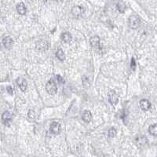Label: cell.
I'll return each instance as SVG.
<instances>
[{"instance_id":"8fae6325","label":"cell","mask_w":157,"mask_h":157,"mask_svg":"<svg viewBox=\"0 0 157 157\" xmlns=\"http://www.w3.org/2000/svg\"><path fill=\"white\" fill-rule=\"evenodd\" d=\"M140 107L141 109L144 111H149L151 109V103L149 102L147 99H142L140 101Z\"/></svg>"},{"instance_id":"cb8c5ba5","label":"cell","mask_w":157,"mask_h":157,"mask_svg":"<svg viewBox=\"0 0 157 157\" xmlns=\"http://www.w3.org/2000/svg\"><path fill=\"white\" fill-rule=\"evenodd\" d=\"M6 91L9 94H10V95H13L14 94V88L12 87L11 86H9L6 87Z\"/></svg>"},{"instance_id":"9c48e42d","label":"cell","mask_w":157,"mask_h":157,"mask_svg":"<svg viewBox=\"0 0 157 157\" xmlns=\"http://www.w3.org/2000/svg\"><path fill=\"white\" fill-rule=\"evenodd\" d=\"M90 45L94 49H98L100 48V43H101V40L100 38L98 35H94L93 37L90 38Z\"/></svg>"},{"instance_id":"e0dca14e","label":"cell","mask_w":157,"mask_h":157,"mask_svg":"<svg viewBox=\"0 0 157 157\" xmlns=\"http://www.w3.org/2000/svg\"><path fill=\"white\" fill-rule=\"evenodd\" d=\"M149 131L152 136L157 137V124H152L149 126Z\"/></svg>"},{"instance_id":"ac0fdd59","label":"cell","mask_w":157,"mask_h":157,"mask_svg":"<svg viewBox=\"0 0 157 157\" xmlns=\"http://www.w3.org/2000/svg\"><path fill=\"white\" fill-rule=\"evenodd\" d=\"M148 142L147 141V138L144 136H141V137H138L137 138V145H146Z\"/></svg>"},{"instance_id":"ba28073f","label":"cell","mask_w":157,"mask_h":157,"mask_svg":"<svg viewBox=\"0 0 157 157\" xmlns=\"http://www.w3.org/2000/svg\"><path fill=\"white\" fill-rule=\"evenodd\" d=\"M17 82V86H19V88L22 90V91H25L28 87V83L26 81L25 79H24L23 77H18L16 80Z\"/></svg>"},{"instance_id":"5bb4252c","label":"cell","mask_w":157,"mask_h":157,"mask_svg":"<svg viewBox=\"0 0 157 157\" xmlns=\"http://www.w3.org/2000/svg\"><path fill=\"white\" fill-rule=\"evenodd\" d=\"M82 82H83V85L85 88H88L91 85V80L90 79L88 75H84L82 77Z\"/></svg>"},{"instance_id":"7a4b0ae2","label":"cell","mask_w":157,"mask_h":157,"mask_svg":"<svg viewBox=\"0 0 157 157\" xmlns=\"http://www.w3.org/2000/svg\"><path fill=\"white\" fill-rule=\"evenodd\" d=\"M46 90L47 93L50 95H54L57 92V88L56 83L53 80H49L46 84Z\"/></svg>"},{"instance_id":"d6986e66","label":"cell","mask_w":157,"mask_h":157,"mask_svg":"<svg viewBox=\"0 0 157 157\" xmlns=\"http://www.w3.org/2000/svg\"><path fill=\"white\" fill-rule=\"evenodd\" d=\"M116 7H117L118 11L120 12L121 14H123L126 10V5L124 4V3L123 2H120V3H117L116 5Z\"/></svg>"},{"instance_id":"7402d4cb","label":"cell","mask_w":157,"mask_h":157,"mask_svg":"<svg viewBox=\"0 0 157 157\" xmlns=\"http://www.w3.org/2000/svg\"><path fill=\"white\" fill-rule=\"evenodd\" d=\"M55 78H56V80H57V82L59 83H60V84H64V83H65V80L63 79V77H61L59 75H57L55 76Z\"/></svg>"},{"instance_id":"4fadbf2b","label":"cell","mask_w":157,"mask_h":157,"mask_svg":"<svg viewBox=\"0 0 157 157\" xmlns=\"http://www.w3.org/2000/svg\"><path fill=\"white\" fill-rule=\"evenodd\" d=\"M82 119L84 122H86V123H90V121H91L92 119V114L90 113V111H83V116H82Z\"/></svg>"},{"instance_id":"277c9868","label":"cell","mask_w":157,"mask_h":157,"mask_svg":"<svg viewBox=\"0 0 157 157\" xmlns=\"http://www.w3.org/2000/svg\"><path fill=\"white\" fill-rule=\"evenodd\" d=\"M50 46L48 40L46 39H40L36 43V48L39 50V51H46L47 50Z\"/></svg>"},{"instance_id":"2e32d148","label":"cell","mask_w":157,"mask_h":157,"mask_svg":"<svg viewBox=\"0 0 157 157\" xmlns=\"http://www.w3.org/2000/svg\"><path fill=\"white\" fill-rule=\"evenodd\" d=\"M56 56L60 61H64L65 59V53L61 48L57 49V52H56Z\"/></svg>"},{"instance_id":"52a82bcc","label":"cell","mask_w":157,"mask_h":157,"mask_svg":"<svg viewBox=\"0 0 157 157\" xmlns=\"http://www.w3.org/2000/svg\"><path fill=\"white\" fill-rule=\"evenodd\" d=\"M3 44L4 47L7 50H10L14 46V40L11 38V36H5L3 39Z\"/></svg>"},{"instance_id":"8992f818","label":"cell","mask_w":157,"mask_h":157,"mask_svg":"<svg viewBox=\"0 0 157 157\" xmlns=\"http://www.w3.org/2000/svg\"><path fill=\"white\" fill-rule=\"evenodd\" d=\"M109 101L112 105H116L119 102V95L115 90H110L109 92Z\"/></svg>"},{"instance_id":"3957f363","label":"cell","mask_w":157,"mask_h":157,"mask_svg":"<svg viewBox=\"0 0 157 157\" xmlns=\"http://www.w3.org/2000/svg\"><path fill=\"white\" fill-rule=\"evenodd\" d=\"M85 12V9L82 6H75L71 9V14L75 18H80Z\"/></svg>"},{"instance_id":"7c38bea8","label":"cell","mask_w":157,"mask_h":157,"mask_svg":"<svg viewBox=\"0 0 157 157\" xmlns=\"http://www.w3.org/2000/svg\"><path fill=\"white\" fill-rule=\"evenodd\" d=\"M16 9H17V13L20 15H25L27 13V8L23 3H18L16 6Z\"/></svg>"},{"instance_id":"9a60e30c","label":"cell","mask_w":157,"mask_h":157,"mask_svg":"<svg viewBox=\"0 0 157 157\" xmlns=\"http://www.w3.org/2000/svg\"><path fill=\"white\" fill-rule=\"evenodd\" d=\"M61 39L65 42V43H70L72 39V36L69 33V32H64L62 35H61Z\"/></svg>"},{"instance_id":"6da1fadb","label":"cell","mask_w":157,"mask_h":157,"mask_svg":"<svg viewBox=\"0 0 157 157\" xmlns=\"http://www.w3.org/2000/svg\"><path fill=\"white\" fill-rule=\"evenodd\" d=\"M128 24L130 29H137L140 26L141 20L138 17L135 16V15H132V16L129 17Z\"/></svg>"},{"instance_id":"5b68a950","label":"cell","mask_w":157,"mask_h":157,"mask_svg":"<svg viewBox=\"0 0 157 157\" xmlns=\"http://www.w3.org/2000/svg\"><path fill=\"white\" fill-rule=\"evenodd\" d=\"M60 130H61V126H60V124L58 122H53L50 124V131L52 134L57 135V134H60Z\"/></svg>"},{"instance_id":"ffe728a7","label":"cell","mask_w":157,"mask_h":157,"mask_svg":"<svg viewBox=\"0 0 157 157\" xmlns=\"http://www.w3.org/2000/svg\"><path fill=\"white\" fill-rule=\"evenodd\" d=\"M29 117L31 120H35V118L37 117V113L36 111L33 110V109H31L29 111Z\"/></svg>"},{"instance_id":"603a6c76","label":"cell","mask_w":157,"mask_h":157,"mask_svg":"<svg viewBox=\"0 0 157 157\" xmlns=\"http://www.w3.org/2000/svg\"><path fill=\"white\" fill-rule=\"evenodd\" d=\"M130 67H131L132 70H135L136 69V61H135V59L134 57H132L131 58V64H130Z\"/></svg>"},{"instance_id":"44dd1931","label":"cell","mask_w":157,"mask_h":157,"mask_svg":"<svg viewBox=\"0 0 157 157\" xmlns=\"http://www.w3.org/2000/svg\"><path fill=\"white\" fill-rule=\"evenodd\" d=\"M108 134H109V137L112 138V137H114L116 136V130L114 127H111L109 130V132H108Z\"/></svg>"},{"instance_id":"30bf717a","label":"cell","mask_w":157,"mask_h":157,"mask_svg":"<svg viewBox=\"0 0 157 157\" xmlns=\"http://www.w3.org/2000/svg\"><path fill=\"white\" fill-rule=\"evenodd\" d=\"M12 118H13V115L10 111H5L2 115V120L5 125L9 126V123L11 121Z\"/></svg>"}]
</instances>
